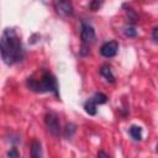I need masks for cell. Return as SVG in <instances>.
Here are the masks:
<instances>
[{
    "mask_svg": "<svg viewBox=\"0 0 158 158\" xmlns=\"http://www.w3.org/2000/svg\"><path fill=\"white\" fill-rule=\"evenodd\" d=\"M0 53L2 60L11 65L23 58L25 51L20 36L14 28H6L0 37Z\"/></svg>",
    "mask_w": 158,
    "mask_h": 158,
    "instance_id": "1",
    "label": "cell"
},
{
    "mask_svg": "<svg viewBox=\"0 0 158 158\" xmlns=\"http://www.w3.org/2000/svg\"><path fill=\"white\" fill-rule=\"evenodd\" d=\"M27 86L36 93H48L52 91L56 95H58V85L57 80L53 74H51L47 70H41L38 75L30 77L27 79Z\"/></svg>",
    "mask_w": 158,
    "mask_h": 158,
    "instance_id": "2",
    "label": "cell"
},
{
    "mask_svg": "<svg viewBox=\"0 0 158 158\" xmlns=\"http://www.w3.org/2000/svg\"><path fill=\"white\" fill-rule=\"evenodd\" d=\"M80 37H81V44H83V49L88 51L89 46L91 43H94L95 41V31L93 28V26H90L86 22H81V32H80Z\"/></svg>",
    "mask_w": 158,
    "mask_h": 158,
    "instance_id": "3",
    "label": "cell"
},
{
    "mask_svg": "<svg viewBox=\"0 0 158 158\" xmlns=\"http://www.w3.org/2000/svg\"><path fill=\"white\" fill-rule=\"evenodd\" d=\"M44 123L47 126V130L49 131V133H52L53 136H58L60 132V123H59V117L56 112L53 111H48L44 116Z\"/></svg>",
    "mask_w": 158,
    "mask_h": 158,
    "instance_id": "4",
    "label": "cell"
},
{
    "mask_svg": "<svg viewBox=\"0 0 158 158\" xmlns=\"http://www.w3.org/2000/svg\"><path fill=\"white\" fill-rule=\"evenodd\" d=\"M53 6L62 16H70L73 14V4L70 0H53Z\"/></svg>",
    "mask_w": 158,
    "mask_h": 158,
    "instance_id": "5",
    "label": "cell"
},
{
    "mask_svg": "<svg viewBox=\"0 0 158 158\" xmlns=\"http://www.w3.org/2000/svg\"><path fill=\"white\" fill-rule=\"evenodd\" d=\"M117 51H118V43L116 41H109V42L104 43L100 48V53L106 58H111V57L116 56Z\"/></svg>",
    "mask_w": 158,
    "mask_h": 158,
    "instance_id": "6",
    "label": "cell"
},
{
    "mask_svg": "<svg viewBox=\"0 0 158 158\" xmlns=\"http://www.w3.org/2000/svg\"><path fill=\"white\" fill-rule=\"evenodd\" d=\"M100 74H101L107 81H110V83H114V81H115V77H114V74H112V72H111V68H110L109 65H102V67L100 68Z\"/></svg>",
    "mask_w": 158,
    "mask_h": 158,
    "instance_id": "7",
    "label": "cell"
},
{
    "mask_svg": "<svg viewBox=\"0 0 158 158\" xmlns=\"http://www.w3.org/2000/svg\"><path fill=\"white\" fill-rule=\"evenodd\" d=\"M31 156L33 158H40L42 156V151H41V143L38 141H33L31 144Z\"/></svg>",
    "mask_w": 158,
    "mask_h": 158,
    "instance_id": "8",
    "label": "cell"
},
{
    "mask_svg": "<svg viewBox=\"0 0 158 158\" xmlns=\"http://www.w3.org/2000/svg\"><path fill=\"white\" fill-rule=\"evenodd\" d=\"M130 135H131V137L133 139L139 141V139H142V128L139 126L133 125V126L130 127Z\"/></svg>",
    "mask_w": 158,
    "mask_h": 158,
    "instance_id": "9",
    "label": "cell"
},
{
    "mask_svg": "<svg viewBox=\"0 0 158 158\" xmlns=\"http://www.w3.org/2000/svg\"><path fill=\"white\" fill-rule=\"evenodd\" d=\"M84 109H85V111H86L89 115H95V114H96V104H95V101L90 98V99L85 102Z\"/></svg>",
    "mask_w": 158,
    "mask_h": 158,
    "instance_id": "10",
    "label": "cell"
},
{
    "mask_svg": "<svg viewBox=\"0 0 158 158\" xmlns=\"http://www.w3.org/2000/svg\"><path fill=\"white\" fill-rule=\"evenodd\" d=\"M77 131V126L73 123V122H69L67 126H65V130H64V135H65V137H68V138H70L73 135H74V132Z\"/></svg>",
    "mask_w": 158,
    "mask_h": 158,
    "instance_id": "11",
    "label": "cell"
},
{
    "mask_svg": "<svg viewBox=\"0 0 158 158\" xmlns=\"http://www.w3.org/2000/svg\"><path fill=\"white\" fill-rule=\"evenodd\" d=\"M94 101H95V104L98 105H100V104H105L106 101H107V96L105 95V94H102V93H98V94H95L93 98H91Z\"/></svg>",
    "mask_w": 158,
    "mask_h": 158,
    "instance_id": "12",
    "label": "cell"
},
{
    "mask_svg": "<svg viewBox=\"0 0 158 158\" xmlns=\"http://www.w3.org/2000/svg\"><path fill=\"white\" fill-rule=\"evenodd\" d=\"M102 0H91V2H90V5H89V7H90V10L91 11H96V10H99L100 7H101V5H102Z\"/></svg>",
    "mask_w": 158,
    "mask_h": 158,
    "instance_id": "13",
    "label": "cell"
},
{
    "mask_svg": "<svg viewBox=\"0 0 158 158\" xmlns=\"http://www.w3.org/2000/svg\"><path fill=\"white\" fill-rule=\"evenodd\" d=\"M125 35H126L127 37H135V36L137 35V31H136L133 27H127V28L125 30Z\"/></svg>",
    "mask_w": 158,
    "mask_h": 158,
    "instance_id": "14",
    "label": "cell"
},
{
    "mask_svg": "<svg viewBox=\"0 0 158 158\" xmlns=\"http://www.w3.org/2000/svg\"><path fill=\"white\" fill-rule=\"evenodd\" d=\"M7 156H9V157H19V153H17V151L14 148V149H11V151L7 152Z\"/></svg>",
    "mask_w": 158,
    "mask_h": 158,
    "instance_id": "15",
    "label": "cell"
},
{
    "mask_svg": "<svg viewBox=\"0 0 158 158\" xmlns=\"http://www.w3.org/2000/svg\"><path fill=\"white\" fill-rule=\"evenodd\" d=\"M153 41H154V42L158 41V28H157V27L153 28Z\"/></svg>",
    "mask_w": 158,
    "mask_h": 158,
    "instance_id": "16",
    "label": "cell"
},
{
    "mask_svg": "<svg viewBox=\"0 0 158 158\" xmlns=\"http://www.w3.org/2000/svg\"><path fill=\"white\" fill-rule=\"evenodd\" d=\"M98 156H99V157H109V154H106V153H104V152H99Z\"/></svg>",
    "mask_w": 158,
    "mask_h": 158,
    "instance_id": "17",
    "label": "cell"
}]
</instances>
